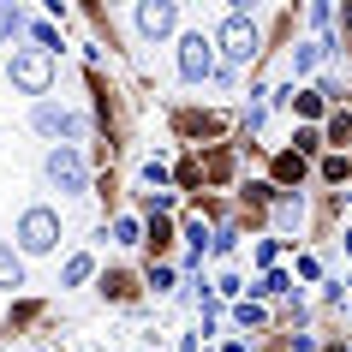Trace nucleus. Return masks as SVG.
Returning a JSON list of instances; mask_svg holds the SVG:
<instances>
[{
	"mask_svg": "<svg viewBox=\"0 0 352 352\" xmlns=\"http://www.w3.org/2000/svg\"><path fill=\"white\" fill-rule=\"evenodd\" d=\"M30 126H36L42 138H84V113H66V108H54V102H36Z\"/></svg>",
	"mask_w": 352,
	"mask_h": 352,
	"instance_id": "obj_6",
	"label": "nucleus"
},
{
	"mask_svg": "<svg viewBox=\"0 0 352 352\" xmlns=\"http://www.w3.org/2000/svg\"><path fill=\"white\" fill-rule=\"evenodd\" d=\"M322 54H334V42H298V48H293V72L305 78V72H311V66H316Z\"/></svg>",
	"mask_w": 352,
	"mask_h": 352,
	"instance_id": "obj_9",
	"label": "nucleus"
},
{
	"mask_svg": "<svg viewBox=\"0 0 352 352\" xmlns=\"http://www.w3.org/2000/svg\"><path fill=\"white\" fill-rule=\"evenodd\" d=\"M42 173H48V186L66 191V197H84V191H90V167H84V155H78L72 144H54V149H48Z\"/></svg>",
	"mask_w": 352,
	"mask_h": 352,
	"instance_id": "obj_1",
	"label": "nucleus"
},
{
	"mask_svg": "<svg viewBox=\"0 0 352 352\" xmlns=\"http://www.w3.org/2000/svg\"><path fill=\"white\" fill-rule=\"evenodd\" d=\"M19 30H24V12H19V6H6V0H0V42H12Z\"/></svg>",
	"mask_w": 352,
	"mask_h": 352,
	"instance_id": "obj_11",
	"label": "nucleus"
},
{
	"mask_svg": "<svg viewBox=\"0 0 352 352\" xmlns=\"http://www.w3.org/2000/svg\"><path fill=\"white\" fill-rule=\"evenodd\" d=\"M30 36H36V48H42V54H54V48H60V30H54L48 19H36V24H30Z\"/></svg>",
	"mask_w": 352,
	"mask_h": 352,
	"instance_id": "obj_12",
	"label": "nucleus"
},
{
	"mask_svg": "<svg viewBox=\"0 0 352 352\" xmlns=\"http://www.w3.org/2000/svg\"><path fill=\"white\" fill-rule=\"evenodd\" d=\"M257 24L245 19V12H227V24L221 30H215V48H221L227 54V72H233V66H251V60H257Z\"/></svg>",
	"mask_w": 352,
	"mask_h": 352,
	"instance_id": "obj_2",
	"label": "nucleus"
},
{
	"mask_svg": "<svg viewBox=\"0 0 352 352\" xmlns=\"http://www.w3.org/2000/svg\"><path fill=\"white\" fill-rule=\"evenodd\" d=\"M60 245V215L48 204H36V209H24L19 215V251H30V257H48Z\"/></svg>",
	"mask_w": 352,
	"mask_h": 352,
	"instance_id": "obj_4",
	"label": "nucleus"
},
{
	"mask_svg": "<svg viewBox=\"0 0 352 352\" xmlns=\"http://www.w3.org/2000/svg\"><path fill=\"white\" fill-rule=\"evenodd\" d=\"M113 239H120V245H138V239H144V227L131 221V215H120V221H113Z\"/></svg>",
	"mask_w": 352,
	"mask_h": 352,
	"instance_id": "obj_13",
	"label": "nucleus"
},
{
	"mask_svg": "<svg viewBox=\"0 0 352 352\" xmlns=\"http://www.w3.org/2000/svg\"><path fill=\"white\" fill-rule=\"evenodd\" d=\"M90 275H96V257H72L66 269H60V280H66V287H84Z\"/></svg>",
	"mask_w": 352,
	"mask_h": 352,
	"instance_id": "obj_10",
	"label": "nucleus"
},
{
	"mask_svg": "<svg viewBox=\"0 0 352 352\" xmlns=\"http://www.w3.org/2000/svg\"><path fill=\"white\" fill-rule=\"evenodd\" d=\"M173 24H179V6H173V0H144V6H138V36L144 42L167 36Z\"/></svg>",
	"mask_w": 352,
	"mask_h": 352,
	"instance_id": "obj_7",
	"label": "nucleus"
},
{
	"mask_svg": "<svg viewBox=\"0 0 352 352\" xmlns=\"http://www.w3.org/2000/svg\"><path fill=\"white\" fill-rule=\"evenodd\" d=\"M311 24H316V30H329V24H334V6H329V0H316V6H311Z\"/></svg>",
	"mask_w": 352,
	"mask_h": 352,
	"instance_id": "obj_15",
	"label": "nucleus"
},
{
	"mask_svg": "<svg viewBox=\"0 0 352 352\" xmlns=\"http://www.w3.org/2000/svg\"><path fill=\"white\" fill-rule=\"evenodd\" d=\"M6 78H12V90H24V96H48V84H54V54H42V48H19L12 66H6Z\"/></svg>",
	"mask_w": 352,
	"mask_h": 352,
	"instance_id": "obj_3",
	"label": "nucleus"
},
{
	"mask_svg": "<svg viewBox=\"0 0 352 352\" xmlns=\"http://www.w3.org/2000/svg\"><path fill=\"white\" fill-rule=\"evenodd\" d=\"M233 316H239L245 329H257V322H263V316H269V311H263V305H239V311H233Z\"/></svg>",
	"mask_w": 352,
	"mask_h": 352,
	"instance_id": "obj_16",
	"label": "nucleus"
},
{
	"mask_svg": "<svg viewBox=\"0 0 352 352\" xmlns=\"http://www.w3.org/2000/svg\"><path fill=\"white\" fill-rule=\"evenodd\" d=\"M298 215H305V209H298V197H280V209H275V221H280V227H293Z\"/></svg>",
	"mask_w": 352,
	"mask_h": 352,
	"instance_id": "obj_14",
	"label": "nucleus"
},
{
	"mask_svg": "<svg viewBox=\"0 0 352 352\" xmlns=\"http://www.w3.org/2000/svg\"><path fill=\"white\" fill-rule=\"evenodd\" d=\"M0 287H6V293H12V287H24V257H19L6 239H0Z\"/></svg>",
	"mask_w": 352,
	"mask_h": 352,
	"instance_id": "obj_8",
	"label": "nucleus"
},
{
	"mask_svg": "<svg viewBox=\"0 0 352 352\" xmlns=\"http://www.w3.org/2000/svg\"><path fill=\"white\" fill-rule=\"evenodd\" d=\"M340 245H346V251H352V227H346V239H340Z\"/></svg>",
	"mask_w": 352,
	"mask_h": 352,
	"instance_id": "obj_17",
	"label": "nucleus"
},
{
	"mask_svg": "<svg viewBox=\"0 0 352 352\" xmlns=\"http://www.w3.org/2000/svg\"><path fill=\"white\" fill-rule=\"evenodd\" d=\"M179 78L186 84H209L215 78V36H204V30L179 36Z\"/></svg>",
	"mask_w": 352,
	"mask_h": 352,
	"instance_id": "obj_5",
	"label": "nucleus"
}]
</instances>
